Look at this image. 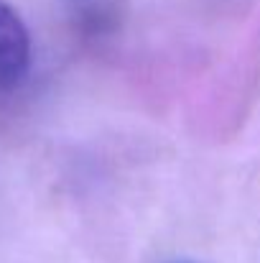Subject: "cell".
<instances>
[{"instance_id": "1", "label": "cell", "mask_w": 260, "mask_h": 263, "mask_svg": "<svg viewBox=\"0 0 260 263\" xmlns=\"http://www.w3.org/2000/svg\"><path fill=\"white\" fill-rule=\"evenodd\" d=\"M31 64V36L21 15L0 0V87L23 80Z\"/></svg>"}]
</instances>
